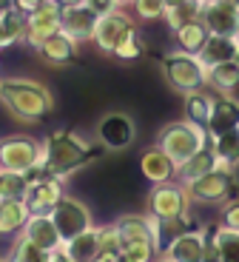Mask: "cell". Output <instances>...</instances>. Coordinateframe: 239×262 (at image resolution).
Returning a JSON list of instances; mask_svg holds the SVG:
<instances>
[{"label": "cell", "mask_w": 239, "mask_h": 262, "mask_svg": "<svg viewBox=\"0 0 239 262\" xmlns=\"http://www.w3.org/2000/svg\"><path fill=\"white\" fill-rule=\"evenodd\" d=\"M208 85L220 97H233L239 92V63L236 60H228L222 66H213L208 69Z\"/></svg>", "instance_id": "cell-23"}, {"label": "cell", "mask_w": 239, "mask_h": 262, "mask_svg": "<svg viewBox=\"0 0 239 262\" xmlns=\"http://www.w3.org/2000/svg\"><path fill=\"white\" fill-rule=\"evenodd\" d=\"M91 262H123V259H120V254H117V251H100V254L94 256Z\"/></svg>", "instance_id": "cell-41"}, {"label": "cell", "mask_w": 239, "mask_h": 262, "mask_svg": "<svg viewBox=\"0 0 239 262\" xmlns=\"http://www.w3.org/2000/svg\"><path fill=\"white\" fill-rule=\"evenodd\" d=\"M0 168L29 174L32 168H43V143L29 134H9L0 140Z\"/></svg>", "instance_id": "cell-5"}, {"label": "cell", "mask_w": 239, "mask_h": 262, "mask_svg": "<svg viewBox=\"0 0 239 262\" xmlns=\"http://www.w3.org/2000/svg\"><path fill=\"white\" fill-rule=\"evenodd\" d=\"M134 26V20L128 17L125 12H108V14H100L97 17V26H94V34H91V43L100 49L103 54H114V49L123 43V37L131 32Z\"/></svg>", "instance_id": "cell-10"}, {"label": "cell", "mask_w": 239, "mask_h": 262, "mask_svg": "<svg viewBox=\"0 0 239 262\" xmlns=\"http://www.w3.org/2000/svg\"><path fill=\"white\" fill-rule=\"evenodd\" d=\"M20 40H26V14L20 9H9L0 14V49H9Z\"/></svg>", "instance_id": "cell-29"}, {"label": "cell", "mask_w": 239, "mask_h": 262, "mask_svg": "<svg viewBox=\"0 0 239 262\" xmlns=\"http://www.w3.org/2000/svg\"><path fill=\"white\" fill-rule=\"evenodd\" d=\"M97 17L100 14H94L89 6H83V3H80V6H69V9L60 12V32L80 46V43L91 40L94 26H97Z\"/></svg>", "instance_id": "cell-14"}, {"label": "cell", "mask_w": 239, "mask_h": 262, "mask_svg": "<svg viewBox=\"0 0 239 262\" xmlns=\"http://www.w3.org/2000/svg\"><path fill=\"white\" fill-rule=\"evenodd\" d=\"M97 236H100V248H103V251H117V248H120V236H117L114 223L97 225Z\"/></svg>", "instance_id": "cell-37"}, {"label": "cell", "mask_w": 239, "mask_h": 262, "mask_svg": "<svg viewBox=\"0 0 239 262\" xmlns=\"http://www.w3.org/2000/svg\"><path fill=\"white\" fill-rule=\"evenodd\" d=\"M200 20L211 34L233 37L239 29V3L236 0H205Z\"/></svg>", "instance_id": "cell-12"}, {"label": "cell", "mask_w": 239, "mask_h": 262, "mask_svg": "<svg viewBox=\"0 0 239 262\" xmlns=\"http://www.w3.org/2000/svg\"><path fill=\"white\" fill-rule=\"evenodd\" d=\"M211 171H216V157H213L211 145H208V148H202L200 154H194L188 163H182L177 168V177H180L182 185H188V183H194V180L205 177V174H211Z\"/></svg>", "instance_id": "cell-28"}, {"label": "cell", "mask_w": 239, "mask_h": 262, "mask_svg": "<svg viewBox=\"0 0 239 262\" xmlns=\"http://www.w3.org/2000/svg\"><path fill=\"white\" fill-rule=\"evenodd\" d=\"M0 262H6V259H3V256H0Z\"/></svg>", "instance_id": "cell-48"}, {"label": "cell", "mask_w": 239, "mask_h": 262, "mask_svg": "<svg viewBox=\"0 0 239 262\" xmlns=\"http://www.w3.org/2000/svg\"><path fill=\"white\" fill-rule=\"evenodd\" d=\"M236 63H239V54H236Z\"/></svg>", "instance_id": "cell-49"}, {"label": "cell", "mask_w": 239, "mask_h": 262, "mask_svg": "<svg viewBox=\"0 0 239 262\" xmlns=\"http://www.w3.org/2000/svg\"><path fill=\"white\" fill-rule=\"evenodd\" d=\"M222 228L239 231V200H228L222 205Z\"/></svg>", "instance_id": "cell-38"}, {"label": "cell", "mask_w": 239, "mask_h": 262, "mask_svg": "<svg viewBox=\"0 0 239 262\" xmlns=\"http://www.w3.org/2000/svg\"><path fill=\"white\" fill-rule=\"evenodd\" d=\"M182 3H188V0H165V9H174V6H182Z\"/></svg>", "instance_id": "cell-44"}, {"label": "cell", "mask_w": 239, "mask_h": 262, "mask_svg": "<svg viewBox=\"0 0 239 262\" xmlns=\"http://www.w3.org/2000/svg\"><path fill=\"white\" fill-rule=\"evenodd\" d=\"M142 52H145V46H142L140 32H137V29H131V32L123 37V43L114 49V54H111V57L123 60V63H134V60L142 57Z\"/></svg>", "instance_id": "cell-33"}, {"label": "cell", "mask_w": 239, "mask_h": 262, "mask_svg": "<svg viewBox=\"0 0 239 262\" xmlns=\"http://www.w3.org/2000/svg\"><path fill=\"white\" fill-rule=\"evenodd\" d=\"M60 12L63 9L54 0H43L32 14H26V40L32 49H37L43 40H49L52 34L60 32Z\"/></svg>", "instance_id": "cell-11"}, {"label": "cell", "mask_w": 239, "mask_h": 262, "mask_svg": "<svg viewBox=\"0 0 239 262\" xmlns=\"http://www.w3.org/2000/svg\"><path fill=\"white\" fill-rule=\"evenodd\" d=\"M188 196L191 203H202V205H225L233 196V174L228 171H211L205 177L188 183Z\"/></svg>", "instance_id": "cell-9"}, {"label": "cell", "mask_w": 239, "mask_h": 262, "mask_svg": "<svg viewBox=\"0 0 239 262\" xmlns=\"http://www.w3.org/2000/svg\"><path fill=\"white\" fill-rule=\"evenodd\" d=\"M83 6H89L94 14H108V12H117V3L114 0H83Z\"/></svg>", "instance_id": "cell-39"}, {"label": "cell", "mask_w": 239, "mask_h": 262, "mask_svg": "<svg viewBox=\"0 0 239 262\" xmlns=\"http://www.w3.org/2000/svg\"><path fill=\"white\" fill-rule=\"evenodd\" d=\"M66 196V191H63V180H57V177H40V180H34L32 185H29V194H26V208H29V214H52L54 208H57V203Z\"/></svg>", "instance_id": "cell-13"}, {"label": "cell", "mask_w": 239, "mask_h": 262, "mask_svg": "<svg viewBox=\"0 0 239 262\" xmlns=\"http://www.w3.org/2000/svg\"><path fill=\"white\" fill-rule=\"evenodd\" d=\"M208 145H211L213 157H216V171L233 174V168L239 165V128L216 134V137H208Z\"/></svg>", "instance_id": "cell-19"}, {"label": "cell", "mask_w": 239, "mask_h": 262, "mask_svg": "<svg viewBox=\"0 0 239 262\" xmlns=\"http://www.w3.org/2000/svg\"><path fill=\"white\" fill-rule=\"evenodd\" d=\"M43 262H71V259L63 254V248H60V251H52V254H43Z\"/></svg>", "instance_id": "cell-42"}, {"label": "cell", "mask_w": 239, "mask_h": 262, "mask_svg": "<svg viewBox=\"0 0 239 262\" xmlns=\"http://www.w3.org/2000/svg\"><path fill=\"white\" fill-rule=\"evenodd\" d=\"M131 6L140 20H162L165 14V0H134Z\"/></svg>", "instance_id": "cell-36"}, {"label": "cell", "mask_w": 239, "mask_h": 262, "mask_svg": "<svg viewBox=\"0 0 239 262\" xmlns=\"http://www.w3.org/2000/svg\"><path fill=\"white\" fill-rule=\"evenodd\" d=\"M236 54H239V46H236L233 37L211 34L208 43L202 46V52L197 54V60H200L205 69H213V66H222V63H228V60H236Z\"/></svg>", "instance_id": "cell-20"}, {"label": "cell", "mask_w": 239, "mask_h": 262, "mask_svg": "<svg viewBox=\"0 0 239 262\" xmlns=\"http://www.w3.org/2000/svg\"><path fill=\"white\" fill-rule=\"evenodd\" d=\"M188 211H191V196L182 183H162L151 188L145 214L157 220H177V216H188Z\"/></svg>", "instance_id": "cell-6"}, {"label": "cell", "mask_w": 239, "mask_h": 262, "mask_svg": "<svg viewBox=\"0 0 239 262\" xmlns=\"http://www.w3.org/2000/svg\"><path fill=\"white\" fill-rule=\"evenodd\" d=\"M157 148L165 151L174 160V165L180 168L194 154L208 148V131L194 125V123H188V120H174V123L160 128V134H157Z\"/></svg>", "instance_id": "cell-3"}, {"label": "cell", "mask_w": 239, "mask_h": 262, "mask_svg": "<svg viewBox=\"0 0 239 262\" xmlns=\"http://www.w3.org/2000/svg\"><path fill=\"white\" fill-rule=\"evenodd\" d=\"M160 69H162L165 83L180 94L200 92V89L208 85V69L197 57H191V54H182V52L165 54L160 60Z\"/></svg>", "instance_id": "cell-4"}, {"label": "cell", "mask_w": 239, "mask_h": 262, "mask_svg": "<svg viewBox=\"0 0 239 262\" xmlns=\"http://www.w3.org/2000/svg\"><path fill=\"white\" fill-rule=\"evenodd\" d=\"M208 37H211V32L205 29V23H202V20H194V23H185L182 29H177V32H174L177 52L197 57V54L202 52V46L208 43Z\"/></svg>", "instance_id": "cell-24"}, {"label": "cell", "mask_w": 239, "mask_h": 262, "mask_svg": "<svg viewBox=\"0 0 239 262\" xmlns=\"http://www.w3.org/2000/svg\"><path fill=\"white\" fill-rule=\"evenodd\" d=\"M213 251H216V262H239V231L231 228H216L211 234Z\"/></svg>", "instance_id": "cell-30"}, {"label": "cell", "mask_w": 239, "mask_h": 262, "mask_svg": "<svg viewBox=\"0 0 239 262\" xmlns=\"http://www.w3.org/2000/svg\"><path fill=\"white\" fill-rule=\"evenodd\" d=\"M205 243L208 236L202 231H185L160 256L165 262H205Z\"/></svg>", "instance_id": "cell-16"}, {"label": "cell", "mask_w": 239, "mask_h": 262, "mask_svg": "<svg viewBox=\"0 0 239 262\" xmlns=\"http://www.w3.org/2000/svg\"><path fill=\"white\" fill-rule=\"evenodd\" d=\"M140 171H142V177L148 180V183H154V185L174 183V180H177V165H174V160H171L165 151H160L157 145H151V148L142 151Z\"/></svg>", "instance_id": "cell-17"}, {"label": "cell", "mask_w": 239, "mask_h": 262, "mask_svg": "<svg viewBox=\"0 0 239 262\" xmlns=\"http://www.w3.org/2000/svg\"><path fill=\"white\" fill-rule=\"evenodd\" d=\"M29 216L32 214L23 200H0V236L20 234Z\"/></svg>", "instance_id": "cell-26"}, {"label": "cell", "mask_w": 239, "mask_h": 262, "mask_svg": "<svg viewBox=\"0 0 239 262\" xmlns=\"http://www.w3.org/2000/svg\"><path fill=\"white\" fill-rule=\"evenodd\" d=\"M117 254L123 262H154L157 251L151 243H120Z\"/></svg>", "instance_id": "cell-34"}, {"label": "cell", "mask_w": 239, "mask_h": 262, "mask_svg": "<svg viewBox=\"0 0 239 262\" xmlns=\"http://www.w3.org/2000/svg\"><path fill=\"white\" fill-rule=\"evenodd\" d=\"M117 6H131V3H134V0H114Z\"/></svg>", "instance_id": "cell-45"}, {"label": "cell", "mask_w": 239, "mask_h": 262, "mask_svg": "<svg viewBox=\"0 0 239 262\" xmlns=\"http://www.w3.org/2000/svg\"><path fill=\"white\" fill-rule=\"evenodd\" d=\"M0 105L20 123H40L54 112V94L37 80L0 77Z\"/></svg>", "instance_id": "cell-1"}, {"label": "cell", "mask_w": 239, "mask_h": 262, "mask_svg": "<svg viewBox=\"0 0 239 262\" xmlns=\"http://www.w3.org/2000/svg\"><path fill=\"white\" fill-rule=\"evenodd\" d=\"M34 52H37V57L43 60V63H49V66H71L74 60H77V43L69 40L63 32H57L49 40H43Z\"/></svg>", "instance_id": "cell-18"}, {"label": "cell", "mask_w": 239, "mask_h": 262, "mask_svg": "<svg viewBox=\"0 0 239 262\" xmlns=\"http://www.w3.org/2000/svg\"><path fill=\"white\" fill-rule=\"evenodd\" d=\"M213 103H216V97H213L211 92H205V89L185 94V103H182L185 120L208 131V123H211V114H213Z\"/></svg>", "instance_id": "cell-22"}, {"label": "cell", "mask_w": 239, "mask_h": 262, "mask_svg": "<svg viewBox=\"0 0 239 262\" xmlns=\"http://www.w3.org/2000/svg\"><path fill=\"white\" fill-rule=\"evenodd\" d=\"M97 143L103 151H125L137 140V125L125 112H108L97 123Z\"/></svg>", "instance_id": "cell-8"}, {"label": "cell", "mask_w": 239, "mask_h": 262, "mask_svg": "<svg viewBox=\"0 0 239 262\" xmlns=\"http://www.w3.org/2000/svg\"><path fill=\"white\" fill-rule=\"evenodd\" d=\"M114 228H117L120 243H151L154 245L145 214H123L120 220H114Z\"/></svg>", "instance_id": "cell-25"}, {"label": "cell", "mask_w": 239, "mask_h": 262, "mask_svg": "<svg viewBox=\"0 0 239 262\" xmlns=\"http://www.w3.org/2000/svg\"><path fill=\"white\" fill-rule=\"evenodd\" d=\"M40 3H43V0H14V9H20L23 14H32Z\"/></svg>", "instance_id": "cell-40"}, {"label": "cell", "mask_w": 239, "mask_h": 262, "mask_svg": "<svg viewBox=\"0 0 239 262\" xmlns=\"http://www.w3.org/2000/svg\"><path fill=\"white\" fill-rule=\"evenodd\" d=\"M233 128H239V100L216 97L211 123H208V137H216V134H225V131Z\"/></svg>", "instance_id": "cell-21"}, {"label": "cell", "mask_w": 239, "mask_h": 262, "mask_svg": "<svg viewBox=\"0 0 239 262\" xmlns=\"http://www.w3.org/2000/svg\"><path fill=\"white\" fill-rule=\"evenodd\" d=\"M49 216H52V223H54V228H57L63 243H69V239H74V236L94 228V214H91V208L85 203H80V200H74V196H63L57 203V208Z\"/></svg>", "instance_id": "cell-7"}, {"label": "cell", "mask_w": 239, "mask_h": 262, "mask_svg": "<svg viewBox=\"0 0 239 262\" xmlns=\"http://www.w3.org/2000/svg\"><path fill=\"white\" fill-rule=\"evenodd\" d=\"M233 40H236V46H239V29H236V34H233Z\"/></svg>", "instance_id": "cell-46"}, {"label": "cell", "mask_w": 239, "mask_h": 262, "mask_svg": "<svg viewBox=\"0 0 239 262\" xmlns=\"http://www.w3.org/2000/svg\"><path fill=\"white\" fill-rule=\"evenodd\" d=\"M20 236L29 239L43 254H52V251L63 248V239H60V234H57V228H54L49 214H32L26 220V225H23V231H20Z\"/></svg>", "instance_id": "cell-15"}, {"label": "cell", "mask_w": 239, "mask_h": 262, "mask_svg": "<svg viewBox=\"0 0 239 262\" xmlns=\"http://www.w3.org/2000/svg\"><path fill=\"white\" fill-rule=\"evenodd\" d=\"M6 262H43V251L34 248L29 239H23V236H17L12 243V248H9V254L3 256Z\"/></svg>", "instance_id": "cell-35"}, {"label": "cell", "mask_w": 239, "mask_h": 262, "mask_svg": "<svg viewBox=\"0 0 239 262\" xmlns=\"http://www.w3.org/2000/svg\"><path fill=\"white\" fill-rule=\"evenodd\" d=\"M29 185H32V183H29L26 174L0 168V200H26Z\"/></svg>", "instance_id": "cell-32"}, {"label": "cell", "mask_w": 239, "mask_h": 262, "mask_svg": "<svg viewBox=\"0 0 239 262\" xmlns=\"http://www.w3.org/2000/svg\"><path fill=\"white\" fill-rule=\"evenodd\" d=\"M157 262H165V259H162V256H157Z\"/></svg>", "instance_id": "cell-47"}, {"label": "cell", "mask_w": 239, "mask_h": 262, "mask_svg": "<svg viewBox=\"0 0 239 262\" xmlns=\"http://www.w3.org/2000/svg\"><path fill=\"white\" fill-rule=\"evenodd\" d=\"M100 154L103 151H97L85 137H80L77 131L60 128L54 134H49V140L43 143V171L49 177L66 180L77 168H85L89 163H94Z\"/></svg>", "instance_id": "cell-2"}, {"label": "cell", "mask_w": 239, "mask_h": 262, "mask_svg": "<svg viewBox=\"0 0 239 262\" xmlns=\"http://www.w3.org/2000/svg\"><path fill=\"white\" fill-rule=\"evenodd\" d=\"M9 9H14V0H0V14H6Z\"/></svg>", "instance_id": "cell-43"}, {"label": "cell", "mask_w": 239, "mask_h": 262, "mask_svg": "<svg viewBox=\"0 0 239 262\" xmlns=\"http://www.w3.org/2000/svg\"><path fill=\"white\" fill-rule=\"evenodd\" d=\"M100 236H97V225L91 231H85V234L74 236V239H69V243H63V254L69 256L71 262H91L94 256L100 254Z\"/></svg>", "instance_id": "cell-27"}, {"label": "cell", "mask_w": 239, "mask_h": 262, "mask_svg": "<svg viewBox=\"0 0 239 262\" xmlns=\"http://www.w3.org/2000/svg\"><path fill=\"white\" fill-rule=\"evenodd\" d=\"M202 6H205V0H188V3H182V6L165 9L162 20L168 23L171 32H177V29H182L185 23H194V20H200V17H202Z\"/></svg>", "instance_id": "cell-31"}]
</instances>
